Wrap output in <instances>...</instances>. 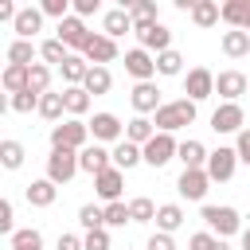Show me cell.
<instances>
[{
	"instance_id": "1",
	"label": "cell",
	"mask_w": 250,
	"mask_h": 250,
	"mask_svg": "<svg viewBox=\"0 0 250 250\" xmlns=\"http://www.w3.org/2000/svg\"><path fill=\"white\" fill-rule=\"evenodd\" d=\"M191 121H195V102H191V98H176V102H164V105L156 109V117H152L156 133H176V129L191 125Z\"/></svg>"
},
{
	"instance_id": "2",
	"label": "cell",
	"mask_w": 250,
	"mask_h": 250,
	"mask_svg": "<svg viewBox=\"0 0 250 250\" xmlns=\"http://www.w3.org/2000/svg\"><path fill=\"white\" fill-rule=\"evenodd\" d=\"M86 141H90V125H86V121H78V117H70V121H62V125H51V148L82 152V148H86Z\"/></svg>"
},
{
	"instance_id": "3",
	"label": "cell",
	"mask_w": 250,
	"mask_h": 250,
	"mask_svg": "<svg viewBox=\"0 0 250 250\" xmlns=\"http://www.w3.org/2000/svg\"><path fill=\"white\" fill-rule=\"evenodd\" d=\"M203 223H207V230L215 234V238H227V234H242V219H238V211L234 207H215V203H207L203 207Z\"/></svg>"
},
{
	"instance_id": "4",
	"label": "cell",
	"mask_w": 250,
	"mask_h": 250,
	"mask_svg": "<svg viewBox=\"0 0 250 250\" xmlns=\"http://www.w3.org/2000/svg\"><path fill=\"white\" fill-rule=\"evenodd\" d=\"M74 172H82V168H78V152H70V148H51V156H47V180H51V184H70Z\"/></svg>"
},
{
	"instance_id": "5",
	"label": "cell",
	"mask_w": 250,
	"mask_h": 250,
	"mask_svg": "<svg viewBox=\"0 0 250 250\" xmlns=\"http://www.w3.org/2000/svg\"><path fill=\"white\" fill-rule=\"evenodd\" d=\"M141 152H145V164H148V168H164V164L180 152V145L172 141V133H156V137H152Z\"/></svg>"
},
{
	"instance_id": "6",
	"label": "cell",
	"mask_w": 250,
	"mask_h": 250,
	"mask_svg": "<svg viewBox=\"0 0 250 250\" xmlns=\"http://www.w3.org/2000/svg\"><path fill=\"white\" fill-rule=\"evenodd\" d=\"M137 31V39H141V47L145 51H156V55H164V51H172V31L156 20V23H141V27H133Z\"/></svg>"
},
{
	"instance_id": "7",
	"label": "cell",
	"mask_w": 250,
	"mask_h": 250,
	"mask_svg": "<svg viewBox=\"0 0 250 250\" xmlns=\"http://www.w3.org/2000/svg\"><path fill=\"white\" fill-rule=\"evenodd\" d=\"M184 94L199 105L203 98H211V94H215V74H211L207 66H191V70H188V78H184Z\"/></svg>"
},
{
	"instance_id": "8",
	"label": "cell",
	"mask_w": 250,
	"mask_h": 250,
	"mask_svg": "<svg viewBox=\"0 0 250 250\" xmlns=\"http://www.w3.org/2000/svg\"><path fill=\"white\" fill-rule=\"evenodd\" d=\"M242 125H246V113H242L238 102H223V105L211 113V129H215V133H242Z\"/></svg>"
},
{
	"instance_id": "9",
	"label": "cell",
	"mask_w": 250,
	"mask_h": 250,
	"mask_svg": "<svg viewBox=\"0 0 250 250\" xmlns=\"http://www.w3.org/2000/svg\"><path fill=\"white\" fill-rule=\"evenodd\" d=\"M234 164H238V152L219 145V148L207 156V176H211V184H227V180L234 176Z\"/></svg>"
},
{
	"instance_id": "10",
	"label": "cell",
	"mask_w": 250,
	"mask_h": 250,
	"mask_svg": "<svg viewBox=\"0 0 250 250\" xmlns=\"http://www.w3.org/2000/svg\"><path fill=\"white\" fill-rule=\"evenodd\" d=\"M246 90H250V82H246L242 70H219V74H215V94H219L223 102H238Z\"/></svg>"
},
{
	"instance_id": "11",
	"label": "cell",
	"mask_w": 250,
	"mask_h": 250,
	"mask_svg": "<svg viewBox=\"0 0 250 250\" xmlns=\"http://www.w3.org/2000/svg\"><path fill=\"white\" fill-rule=\"evenodd\" d=\"M207 184H211L207 168H184L180 180H176V191H180L184 199H203V195H207Z\"/></svg>"
},
{
	"instance_id": "12",
	"label": "cell",
	"mask_w": 250,
	"mask_h": 250,
	"mask_svg": "<svg viewBox=\"0 0 250 250\" xmlns=\"http://www.w3.org/2000/svg\"><path fill=\"white\" fill-rule=\"evenodd\" d=\"M90 35H94V31H90V27H86V23L78 20V16H66V20L59 23V35H55V39H62V43H66L70 51H86Z\"/></svg>"
},
{
	"instance_id": "13",
	"label": "cell",
	"mask_w": 250,
	"mask_h": 250,
	"mask_svg": "<svg viewBox=\"0 0 250 250\" xmlns=\"http://www.w3.org/2000/svg\"><path fill=\"white\" fill-rule=\"evenodd\" d=\"M82 55H86V62H90V66H105V62H113V59H117V39H109V35H98V31H94Z\"/></svg>"
},
{
	"instance_id": "14",
	"label": "cell",
	"mask_w": 250,
	"mask_h": 250,
	"mask_svg": "<svg viewBox=\"0 0 250 250\" xmlns=\"http://www.w3.org/2000/svg\"><path fill=\"white\" fill-rule=\"evenodd\" d=\"M125 70H129L137 82H152V74H156V55H148L145 47H133V51H125Z\"/></svg>"
},
{
	"instance_id": "15",
	"label": "cell",
	"mask_w": 250,
	"mask_h": 250,
	"mask_svg": "<svg viewBox=\"0 0 250 250\" xmlns=\"http://www.w3.org/2000/svg\"><path fill=\"white\" fill-rule=\"evenodd\" d=\"M86 125H90L94 141H125V125L117 113H94V121H86Z\"/></svg>"
},
{
	"instance_id": "16",
	"label": "cell",
	"mask_w": 250,
	"mask_h": 250,
	"mask_svg": "<svg viewBox=\"0 0 250 250\" xmlns=\"http://www.w3.org/2000/svg\"><path fill=\"white\" fill-rule=\"evenodd\" d=\"M78 168L90 172V176H102L105 168H113V152H105V148L94 141V145H86V148L78 152Z\"/></svg>"
},
{
	"instance_id": "17",
	"label": "cell",
	"mask_w": 250,
	"mask_h": 250,
	"mask_svg": "<svg viewBox=\"0 0 250 250\" xmlns=\"http://www.w3.org/2000/svg\"><path fill=\"white\" fill-rule=\"evenodd\" d=\"M133 109H137V117H145V113H156L164 102H160V90H156V82H137L133 86Z\"/></svg>"
},
{
	"instance_id": "18",
	"label": "cell",
	"mask_w": 250,
	"mask_h": 250,
	"mask_svg": "<svg viewBox=\"0 0 250 250\" xmlns=\"http://www.w3.org/2000/svg\"><path fill=\"white\" fill-rule=\"evenodd\" d=\"M121 188H125V172H121V168H105L102 176H94V191H98L105 203H117V199H121Z\"/></svg>"
},
{
	"instance_id": "19",
	"label": "cell",
	"mask_w": 250,
	"mask_h": 250,
	"mask_svg": "<svg viewBox=\"0 0 250 250\" xmlns=\"http://www.w3.org/2000/svg\"><path fill=\"white\" fill-rule=\"evenodd\" d=\"M125 31H133V16H129V8H109V12L102 16V35L117 39V35H125Z\"/></svg>"
},
{
	"instance_id": "20",
	"label": "cell",
	"mask_w": 250,
	"mask_h": 250,
	"mask_svg": "<svg viewBox=\"0 0 250 250\" xmlns=\"http://www.w3.org/2000/svg\"><path fill=\"white\" fill-rule=\"evenodd\" d=\"M23 195H27V203H31V207H51V203H55V195H59V184H51V180L43 176V180H31Z\"/></svg>"
},
{
	"instance_id": "21",
	"label": "cell",
	"mask_w": 250,
	"mask_h": 250,
	"mask_svg": "<svg viewBox=\"0 0 250 250\" xmlns=\"http://www.w3.org/2000/svg\"><path fill=\"white\" fill-rule=\"evenodd\" d=\"M223 23L234 31H250V0H227L223 4Z\"/></svg>"
},
{
	"instance_id": "22",
	"label": "cell",
	"mask_w": 250,
	"mask_h": 250,
	"mask_svg": "<svg viewBox=\"0 0 250 250\" xmlns=\"http://www.w3.org/2000/svg\"><path fill=\"white\" fill-rule=\"evenodd\" d=\"M188 16H191L195 27H215V23L223 20V4H215V0H195V8H191Z\"/></svg>"
},
{
	"instance_id": "23",
	"label": "cell",
	"mask_w": 250,
	"mask_h": 250,
	"mask_svg": "<svg viewBox=\"0 0 250 250\" xmlns=\"http://www.w3.org/2000/svg\"><path fill=\"white\" fill-rule=\"evenodd\" d=\"M16 35L20 39H31L39 27H43V8H20V16H16Z\"/></svg>"
},
{
	"instance_id": "24",
	"label": "cell",
	"mask_w": 250,
	"mask_h": 250,
	"mask_svg": "<svg viewBox=\"0 0 250 250\" xmlns=\"http://www.w3.org/2000/svg\"><path fill=\"white\" fill-rule=\"evenodd\" d=\"M223 55L227 59H246L250 55V31H223Z\"/></svg>"
},
{
	"instance_id": "25",
	"label": "cell",
	"mask_w": 250,
	"mask_h": 250,
	"mask_svg": "<svg viewBox=\"0 0 250 250\" xmlns=\"http://www.w3.org/2000/svg\"><path fill=\"white\" fill-rule=\"evenodd\" d=\"M59 74H62V82H66V86H82V82H86V74H90L86 55H70V59L59 66Z\"/></svg>"
},
{
	"instance_id": "26",
	"label": "cell",
	"mask_w": 250,
	"mask_h": 250,
	"mask_svg": "<svg viewBox=\"0 0 250 250\" xmlns=\"http://www.w3.org/2000/svg\"><path fill=\"white\" fill-rule=\"evenodd\" d=\"M145 160V152H141V145H133V141H117V148H113V168H121V172H129V168H137Z\"/></svg>"
},
{
	"instance_id": "27",
	"label": "cell",
	"mask_w": 250,
	"mask_h": 250,
	"mask_svg": "<svg viewBox=\"0 0 250 250\" xmlns=\"http://www.w3.org/2000/svg\"><path fill=\"white\" fill-rule=\"evenodd\" d=\"M207 148L199 145V141H180V152H176V160H184V168H207Z\"/></svg>"
},
{
	"instance_id": "28",
	"label": "cell",
	"mask_w": 250,
	"mask_h": 250,
	"mask_svg": "<svg viewBox=\"0 0 250 250\" xmlns=\"http://www.w3.org/2000/svg\"><path fill=\"white\" fill-rule=\"evenodd\" d=\"M180 227H184V207H180V203H164V207H156V230L172 234V230H180Z\"/></svg>"
},
{
	"instance_id": "29",
	"label": "cell",
	"mask_w": 250,
	"mask_h": 250,
	"mask_svg": "<svg viewBox=\"0 0 250 250\" xmlns=\"http://www.w3.org/2000/svg\"><path fill=\"white\" fill-rule=\"evenodd\" d=\"M152 137H156V125H152L148 117H133V121L125 125V141H133V145H141V148H145Z\"/></svg>"
},
{
	"instance_id": "30",
	"label": "cell",
	"mask_w": 250,
	"mask_h": 250,
	"mask_svg": "<svg viewBox=\"0 0 250 250\" xmlns=\"http://www.w3.org/2000/svg\"><path fill=\"white\" fill-rule=\"evenodd\" d=\"M27 70H31V66H12V62H8L4 74H0L4 90H8V94H23V90H27Z\"/></svg>"
},
{
	"instance_id": "31",
	"label": "cell",
	"mask_w": 250,
	"mask_h": 250,
	"mask_svg": "<svg viewBox=\"0 0 250 250\" xmlns=\"http://www.w3.org/2000/svg\"><path fill=\"white\" fill-rule=\"evenodd\" d=\"M62 102H66V113H70V117H82V113L90 109V94H86L82 86H66V90H62Z\"/></svg>"
},
{
	"instance_id": "32",
	"label": "cell",
	"mask_w": 250,
	"mask_h": 250,
	"mask_svg": "<svg viewBox=\"0 0 250 250\" xmlns=\"http://www.w3.org/2000/svg\"><path fill=\"white\" fill-rule=\"evenodd\" d=\"M8 62H12V66H31V62H35V43H31V39H16V43L8 47Z\"/></svg>"
},
{
	"instance_id": "33",
	"label": "cell",
	"mask_w": 250,
	"mask_h": 250,
	"mask_svg": "<svg viewBox=\"0 0 250 250\" xmlns=\"http://www.w3.org/2000/svg\"><path fill=\"white\" fill-rule=\"evenodd\" d=\"M47 86H51V66H47V62H31V70H27V90L43 98Z\"/></svg>"
},
{
	"instance_id": "34",
	"label": "cell",
	"mask_w": 250,
	"mask_h": 250,
	"mask_svg": "<svg viewBox=\"0 0 250 250\" xmlns=\"http://www.w3.org/2000/svg\"><path fill=\"white\" fill-rule=\"evenodd\" d=\"M78 223L86 227V234H90V230H102V227H105V207L82 203V207H78Z\"/></svg>"
},
{
	"instance_id": "35",
	"label": "cell",
	"mask_w": 250,
	"mask_h": 250,
	"mask_svg": "<svg viewBox=\"0 0 250 250\" xmlns=\"http://www.w3.org/2000/svg\"><path fill=\"white\" fill-rule=\"evenodd\" d=\"M129 16H133V27L156 23V0H129Z\"/></svg>"
},
{
	"instance_id": "36",
	"label": "cell",
	"mask_w": 250,
	"mask_h": 250,
	"mask_svg": "<svg viewBox=\"0 0 250 250\" xmlns=\"http://www.w3.org/2000/svg\"><path fill=\"white\" fill-rule=\"evenodd\" d=\"M39 55H43V62H55V66H62V62L70 59V47H66L62 39H47V43H39Z\"/></svg>"
},
{
	"instance_id": "37",
	"label": "cell",
	"mask_w": 250,
	"mask_h": 250,
	"mask_svg": "<svg viewBox=\"0 0 250 250\" xmlns=\"http://www.w3.org/2000/svg\"><path fill=\"white\" fill-rule=\"evenodd\" d=\"M113 86V78H109V70L105 66H90V74H86V82H82V90L86 94H105Z\"/></svg>"
},
{
	"instance_id": "38",
	"label": "cell",
	"mask_w": 250,
	"mask_h": 250,
	"mask_svg": "<svg viewBox=\"0 0 250 250\" xmlns=\"http://www.w3.org/2000/svg\"><path fill=\"white\" fill-rule=\"evenodd\" d=\"M62 113H66V102H62V94H51V90H47V94L39 98V117H47V121H59Z\"/></svg>"
},
{
	"instance_id": "39",
	"label": "cell",
	"mask_w": 250,
	"mask_h": 250,
	"mask_svg": "<svg viewBox=\"0 0 250 250\" xmlns=\"http://www.w3.org/2000/svg\"><path fill=\"white\" fill-rule=\"evenodd\" d=\"M129 215H133V223H156V203L148 195H137L129 203Z\"/></svg>"
},
{
	"instance_id": "40",
	"label": "cell",
	"mask_w": 250,
	"mask_h": 250,
	"mask_svg": "<svg viewBox=\"0 0 250 250\" xmlns=\"http://www.w3.org/2000/svg\"><path fill=\"white\" fill-rule=\"evenodd\" d=\"M8 242H12V250H43V234H39L35 227H27V230H16Z\"/></svg>"
},
{
	"instance_id": "41",
	"label": "cell",
	"mask_w": 250,
	"mask_h": 250,
	"mask_svg": "<svg viewBox=\"0 0 250 250\" xmlns=\"http://www.w3.org/2000/svg\"><path fill=\"white\" fill-rule=\"evenodd\" d=\"M0 164L16 172V168L23 164V145H20V141H0Z\"/></svg>"
},
{
	"instance_id": "42",
	"label": "cell",
	"mask_w": 250,
	"mask_h": 250,
	"mask_svg": "<svg viewBox=\"0 0 250 250\" xmlns=\"http://www.w3.org/2000/svg\"><path fill=\"white\" fill-rule=\"evenodd\" d=\"M184 70V55L180 51H164V55H156V74H180Z\"/></svg>"
},
{
	"instance_id": "43",
	"label": "cell",
	"mask_w": 250,
	"mask_h": 250,
	"mask_svg": "<svg viewBox=\"0 0 250 250\" xmlns=\"http://www.w3.org/2000/svg\"><path fill=\"white\" fill-rule=\"evenodd\" d=\"M125 223H133V215H129V203H105V227H125Z\"/></svg>"
},
{
	"instance_id": "44",
	"label": "cell",
	"mask_w": 250,
	"mask_h": 250,
	"mask_svg": "<svg viewBox=\"0 0 250 250\" xmlns=\"http://www.w3.org/2000/svg\"><path fill=\"white\" fill-rule=\"evenodd\" d=\"M16 113H31V109H39V94H31V90H23V94H12V102H8Z\"/></svg>"
},
{
	"instance_id": "45",
	"label": "cell",
	"mask_w": 250,
	"mask_h": 250,
	"mask_svg": "<svg viewBox=\"0 0 250 250\" xmlns=\"http://www.w3.org/2000/svg\"><path fill=\"white\" fill-rule=\"evenodd\" d=\"M39 8H43V16H55V20L62 23V20L70 16V8H74V4H70V0H43Z\"/></svg>"
},
{
	"instance_id": "46",
	"label": "cell",
	"mask_w": 250,
	"mask_h": 250,
	"mask_svg": "<svg viewBox=\"0 0 250 250\" xmlns=\"http://www.w3.org/2000/svg\"><path fill=\"white\" fill-rule=\"evenodd\" d=\"M215 246H219V238H215L211 230H199V234L188 238V250H215Z\"/></svg>"
},
{
	"instance_id": "47",
	"label": "cell",
	"mask_w": 250,
	"mask_h": 250,
	"mask_svg": "<svg viewBox=\"0 0 250 250\" xmlns=\"http://www.w3.org/2000/svg\"><path fill=\"white\" fill-rule=\"evenodd\" d=\"M82 242H86V250H109V230H105V227H102V230H90Z\"/></svg>"
},
{
	"instance_id": "48",
	"label": "cell",
	"mask_w": 250,
	"mask_h": 250,
	"mask_svg": "<svg viewBox=\"0 0 250 250\" xmlns=\"http://www.w3.org/2000/svg\"><path fill=\"white\" fill-rule=\"evenodd\" d=\"M145 250H176V242H172V234H164V230H156L152 238H148V246Z\"/></svg>"
},
{
	"instance_id": "49",
	"label": "cell",
	"mask_w": 250,
	"mask_h": 250,
	"mask_svg": "<svg viewBox=\"0 0 250 250\" xmlns=\"http://www.w3.org/2000/svg\"><path fill=\"white\" fill-rule=\"evenodd\" d=\"M234 152H238V160H242V164H250V129H242V133H238Z\"/></svg>"
},
{
	"instance_id": "50",
	"label": "cell",
	"mask_w": 250,
	"mask_h": 250,
	"mask_svg": "<svg viewBox=\"0 0 250 250\" xmlns=\"http://www.w3.org/2000/svg\"><path fill=\"white\" fill-rule=\"evenodd\" d=\"M98 8H102L98 0H74V16H78V20H86V16H94Z\"/></svg>"
},
{
	"instance_id": "51",
	"label": "cell",
	"mask_w": 250,
	"mask_h": 250,
	"mask_svg": "<svg viewBox=\"0 0 250 250\" xmlns=\"http://www.w3.org/2000/svg\"><path fill=\"white\" fill-rule=\"evenodd\" d=\"M0 230H4V234H8V238H12V234H16V230H12V203H8V199H4V203H0Z\"/></svg>"
},
{
	"instance_id": "52",
	"label": "cell",
	"mask_w": 250,
	"mask_h": 250,
	"mask_svg": "<svg viewBox=\"0 0 250 250\" xmlns=\"http://www.w3.org/2000/svg\"><path fill=\"white\" fill-rule=\"evenodd\" d=\"M59 250H86V242L78 234H59Z\"/></svg>"
},
{
	"instance_id": "53",
	"label": "cell",
	"mask_w": 250,
	"mask_h": 250,
	"mask_svg": "<svg viewBox=\"0 0 250 250\" xmlns=\"http://www.w3.org/2000/svg\"><path fill=\"white\" fill-rule=\"evenodd\" d=\"M242 250H250V227H242Z\"/></svg>"
}]
</instances>
